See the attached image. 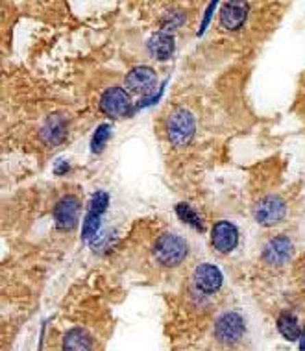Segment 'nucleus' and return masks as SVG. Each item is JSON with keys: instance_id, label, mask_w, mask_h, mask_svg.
<instances>
[{"instance_id": "423d86ee", "label": "nucleus", "mask_w": 305, "mask_h": 351, "mask_svg": "<svg viewBox=\"0 0 305 351\" xmlns=\"http://www.w3.org/2000/svg\"><path fill=\"white\" fill-rule=\"evenodd\" d=\"M100 111L110 119H122L132 111V98L128 91L122 87H110L106 89L100 98Z\"/></svg>"}, {"instance_id": "20e7f679", "label": "nucleus", "mask_w": 305, "mask_h": 351, "mask_svg": "<svg viewBox=\"0 0 305 351\" xmlns=\"http://www.w3.org/2000/svg\"><path fill=\"white\" fill-rule=\"evenodd\" d=\"M246 333V324L243 316L228 311L224 315H220L215 322V339L224 346H235L243 340Z\"/></svg>"}, {"instance_id": "a211bd4d", "label": "nucleus", "mask_w": 305, "mask_h": 351, "mask_svg": "<svg viewBox=\"0 0 305 351\" xmlns=\"http://www.w3.org/2000/svg\"><path fill=\"white\" fill-rule=\"evenodd\" d=\"M176 213H178V217L182 218L185 224L191 226V228H195V230L198 231H204L202 218L198 217V213H196L193 207L187 206V204H180V206H176Z\"/></svg>"}, {"instance_id": "6e6552de", "label": "nucleus", "mask_w": 305, "mask_h": 351, "mask_svg": "<svg viewBox=\"0 0 305 351\" xmlns=\"http://www.w3.org/2000/svg\"><path fill=\"white\" fill-rule=\"evenodd\" d=\"M80 200L78 196H74V194H67V196H63L54 207V222L56 228L60 231H73L76 226H78L80 220Z\"/></svg>"}, {"instance_id": "ddd939ff", "label": "nucleus", "mask_w": 305, "mask_h": 351, "mask_svg": "<svg viewBox=\"0 0 305 351\" xmlns=\"http://www.w3.org/2000/svg\"><path fill=\"white\" fill-rule=\"evenodd\" d=\"M248 12H250V4L248 2H241V0L224 2L222 10H220V25L230 32L239 30L246 23Z\"/></svg>"}, {"instance_id": "0eeeda50", "label": "nucleus", "mask_w": 305, "mask_h": 351, "mask_svg": "<svg viewBox=\"0 0 305 351\" xmlns=\"http://www.w3.org/2000/svg\"><path fill=\"white\" fill-rule=\"evenodd\" d=\"M294 254V244L287 235H276L263 246L261 259L269 267H283L287 265Z\"/></svg>"}, {"instance_id": "412c9836", "label": "nucleus", "mask_w": 305, "mask_h": 351, "mask_svg": "<svg viewBox=\"0 0 305 351\" xmlns=\"http://www.w3.org/2000/svg\"><path fill=\"white\" fill-rule=\"evenodd\" d=\"M302 279H304V285H305V267H304V272H302Z\"/></svg>"}, {"instance_id": "9b49d317", "label": "nucleus", "mask_w": 305, "mask_h": 351, "mask_svg": "<svg viewBox=\"0 0 305 351\" xmlns=\"http://www.w3.org/2000/svg\"><path fill=\"white\" fill-rule=\"evenodd\" d=\"M211 244H213L215 252L219 254H230L237 248L239 244V230L232 222L228 220H220L213 226L211 230Z\"/></svg>"}, {"instance_id": "aec40b11", "label": "nucleus", "mask_w": 305, "mask_h": 351, "mask_svg": "<svg viewBox=\"0 0 305 351\" xmlns=\"http://www.w3.org/2000/svg\"><path fill=\"white\" fill-rule=\"evenodd\" d=\"M69 165L67 163H61V165H56V174H65L63 170H67Z\"/></svg>"}, {"instance_id": "f257e3e1", "label": "nucleus", "mask_w": 305, "mask_h": 351, "mask_svg": "<svg viewBox=\"0 0 305 351\" xmlns=\"http://www.w3.org/2000/svg\"><path fill=\"white\" fill-rule=\"evenodd\" d=\"M189 246L185 243V239L174 233H165L154 243V257L161 267L174 268L182 265L187 259Z\"/></svg>"}, {"instance_id": "2eb2a0df", "label": "nucleus", "mask_w": 305, "mask_h": 351, "mask_svg": "<svg viewBox=\"0 0 305 351\" xmlns=\"http://www.w3.org/2000/svg\"><path fill=\"white\" fill-rule=\"evenodd\" d=\"M61 350L63 351H91L93 340L91 335L87 333L84 327H73L63 335L61 340Z\"/></svg>"}, {"instance_id": "f03ea898", "label": "nucleus", "mask_w": 305, "mask_h": 351, "mask_svg": "<svg viewBox=\"0 0 305 351\" xmlns=\"http://www.w3.org/2000/svg\"><path fill=\"white\" fill-rule=\"evenodd\" d=\"M167 139L172 146H187L196 134V121L189 109H174L167 119Z\"/></svg>"}, {"instance_id": "1a4fd4ad", "label": "nucleus", "mask_w": 305, "mask_h": 351, "mask_svg": "<svg viewBox=\"0 0 305 351\" xmlns=\"http://www.w3.org/2000/svg\"><path fill=\"white\" fill-rule=\"evenodd\" d=\"M158 84V74L148 65L134 67L124 78V87L132 95H150Z\"/></svg>"}, {"instance_id": "f8f14e48", "label": "nucleus", "mask_w": 305, "mask_h": 351, "mask_svg": "<svg viewBox=\"0 0 305 351\" xmlns=\"http://www.w3.org/2000/svg\"><path fill=\"white\" fill-rule=\"evenodd\" d=\"M67 134L69 122L67 119H65V115H63V113H52V115L47 117V121H45V124L41 126L39 137H41V141H43L45 145L58 146L67 139Z\"/></svg>"}, {"instance_id": "f3484780", "label": "nucleus", "mask_w": 305, "mask_h": 351, "mask_svg": "<svg viewBox=\"0 0 305 351\" xmlns=\"http://www.w3.org/2000/svg\"><path fill=\"white\" fill-rule=\"evenodd\" d=\"M185 13L182 10H176V8H172L169 12H165L163 19H161V30L163 32H169L171 34L172 30H178V28H182L185 25Z\"/></svg>"}, {"instance_id": "6ab92c4d", "label": "nucleus", "mask_w": 305, "mask_h": 351, "mask_svg": "<svg viewBox=\"0 0 305 351\" xmlns=\"http://www.w3.org/2000/svg\"><path fill=\"white\" fill-rule=\"evenodd\" d=\"M111 135V124H100V126L95 130V134H93L91 139V152L93 154H100V152L104 150L106 143L110 139Z\"/></svg>"}, {"instance_id": "7ed1b4c3", "label": "nucleus", "mask_w": 305, "mask_h": 351, "mask_svg": "<svg viewBox=\"0 0 305 351\" xmlns=\"http://www.w3.org/2000/svg\"><path fill=\"white\" fill-rule=\"evenodd\" d=\"M108 206H110V194L104 193V191H97L93 194L89 211L84 218V228H82V239L86 243H95L97 241L100 228H102V217L108 211Z\"/></svg>"}, {"instance_id": "39448f33", "label": "nucleus", "mask_w": 305, "mask_h": 351, "mask_svg": "<svg viewBox=\"0 0 305 351\" xmlns=\"http://www.w3.org/2000/svg\"><path fill=\"white\" fill-rule=\"evenodd\" d=\"M285 217H287V204L280 196H265L254 206V218L263 228L278 226Z\"/></svg>"}, {"instance_id": "9d476101", "label": "nucleus", "mask_w": 305, "mask_h": 351, "mask_svg": "<svg viewBox=\"0 0 305 351\" xmlns=\"http://www.w3.org/2000/svg\"><path fill=\"white\" fill-rule=\"evenodd\" d=\"M193 283H195V289L204 296H211V294H217V292L222 289V283H224V276L220 272L219 268L215 265H198L195 268V274H193Z\"/></svg>"}, {"instance_id": "dca6fc26", "label": "nucleus", "mask_w": 305, "mask_h": 351, "mask_svg": "<svg viewBox=\"0 0 305 351\" xmlns=\"http://www.w3.org/2000/svg\"><path fill=\"white\" fill-rule=\"evenodd\" d=\"M276 326H278V331L291 342L298 340L304 335V327L293 311H281L278 320H276Z\"/></svg>"}, {"instance_id": "4468645a", "label": "nucleus", "mask_w": 305, "mask_h": 351, "mask_svg": "<svg viewBox=\"0 0 305 351\" xmlns=\"http://www.w3.org/2000/svg\"><path fill=\"white\" fill-rule=\"evenodd\" d=\"M147 49L154 60L167 61V60H171L172 56H174V50H176V41H174L172 34L159 30L150 36V39H148V43H147Z\"/></svg>"}]
</instances>
